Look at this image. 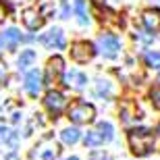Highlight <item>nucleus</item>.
Here are the masks:
<instances>
[{"mask_svg":"<svg viewBox=\"0 0 160 160\" xmlns=\"http://www.w3.org/2000/svg\"><path fill=\"white\" fill-rule=\"evenodd\" d=\"M129 146L135 156H148L154 150V133L150 129H131L129 131Z\"/></svg>","mask_w":160,"mask_h":160,"instance_id":"obj_1","label":"nucleus"},{"mask_svg":"<svg viewBox=\"0 0 160 160\" xmlns=\"http://www.w3.org/2000/svg\"><path fill=\"white\" fill-rule=\"evenodd\" d=\"M112 133H114V129H112L110 123H100L96 129L85 133V139H83V142H85L88 148H98V146H102L104 142H110V139H112Z\"/></svg>","mask_w":160,"mask_h":160,"instance_id":"obj_2","label":"nucleus"},{"mask_svg":"<svg viewBox=\"0 0 160 160\" xmlns=\"http://www.w3.org/2000/svg\"><path fill=\"white\" fill-rule=\"evenodd\" d=\"M94 117H96V110L88 102H75V104L69 108V119H71L73 123H77V125L89 123V121H94Z\"/></svg>","mask_w":160,"mask_h":160,"instance_id":"obj_3","label":"nucleus"},{"mask_svg":"<svg viewBox=\"0 0 160 160\" xmlns=\"http://www.w3.org/2000/svg\"><path fill=\"white\" fill-rule=\"evenodd\" d=\"M94 54H96L94 44H89V42H85V40L75 42L71 46V56H73V60H77V62H88V60L94 58Z\"/></svg>","mask_w":160,"mask_h":160,"instance_id":"obj_4","label":"nucleus"},{"mask_svg":"<svg viewBox=\"0 0 160 160\" xmlns=\"http://www.w3.org/2000/svg\"><path fill=\"white\" fill-rule=\"evenodd\" d=\"M98 46H100V52L106 56V58H112V56H117V52H119L121 48V42L117 36H112V33H102L100 40H98Z\"/></svg>","mask_w":160,"mask_h":160,"instance_id":"obj_5","label":"nucleus"},{"mask_svg":"<svg viewBox=\"0 0 160 160\" xmlns=\"http://www.w3.org/2000/svg\"><path fill=\"white\" fill-rule=\"evenodd\" d=\"M44 106H46V110L52 117H58L62 112V108H65V96L60 94V92H56V89L48 92L46 98H44Z\"/></svg>","mask_w":160,"mask_h":160,"instance_id":"obj_6","label":"nucleus"},{"mask_svg":"<svg viewBox=\"0 0 160 160\" xmlns=\"http://www.w3.org/2000/svg\"><path fill=\"white\" fill-rule=\"evenodd\" d=\"M60 77H62V58L60 56H54V58L48 60V67H46V83L54 85L58 83Z\"/></svg>","mask_w":160,"mask_h":160,"instance_id":"obj_7","label":"nucleus"},{"mask_svg":"<svg viewBox=\"0 0 160 160\" xmlns=\"http://www.w3.org/2000/svg\"><path fill=\"white\" fill-rule=\"evenodd\" d=\"M21 17H23L25 27H27V29H31V31L40 29L42 25H44V17H42V12L38 11V8H25Z\"/></svg>","mask_w":160,"mask_h":160,"instance_id":"obj_8","label":"nucleus"},{"mask_svg":"<svg viewBox=\"0 0 160 160\" xmlns=\"http://www.w3.org/2000/svg\"><path fill=\"white\" fill-rule=\"evenodd\" d=\"M40 42L44 44V46L48 48H56V50H60V48H65V36H62V31L60 29H50L48 33H44V36L40 38Z\"/></svg>","mask_w":160,"mask_h":160,"instance_id":"obj_9","label":"nucleus"},{"mask_svg":"<svg viewBox=\"0 0 160 160\" xmlns=\"http://www.w3.org/2000/svg\"><path fill=\"white\" fill-rule=\"evenodd\" d=\"M142 23L146 25V29L148 31H160V11L156 8H148V11H143L142 15Z\"/></svg>","mask_w":160,"mask_h":160,"instance_id":"obj_10","label":"nucleus"},{"mask_svg":"<svg viewBox=\"0 0 160 160\" xmlns=\"http://www.w3.org/2000/svg\"><path fill=\"white\" fill-rule=\"evenodd\" d=\"M25 89H27V94L31 96H38L42 92V75L40 71H29L25 75Z\"/></svg>","mask_w":160,"mask_h":160,"instance_id":"obj_11","label":"nucleus"},{"mask_svg":"<svg viewBox=\"0 0 160 160\" xmlns=\"http://www.w3.org/2000/svg\"><path fill=\"white\" fill-rule=\"evenodd\" d=\"M65 83L73 89H83L85 83H88V77H85V73H81V71H69L65 75Z\"/></svg>","mask_w":160,"mask_h":160,"instance_id":"obj_12","label":"nucleus"},{"mask_svg":"<svg viewBox=\"0 0 160 160\" xmlns=\"http://www.w3.org/2000/svg\"><path fill=\"white\" fill-rule=\"evenodd\" d=\"M19 40H21V33H19V29H15V27H11V29H6L4 33H2V42H4L6 48H15L19 44Z\"/></svg>","mask_w":160,"mask_h":160,"instance_id":"obj_13","label":"nucleus"},{"mask_svg":"<svg viewBox=\"0 0 160 160\" xmlns=\"http://www.w3.org/2000/svg\"><path fill=\"white\" fill-rule=\"evenodd\" d=\"M40 158L42 160H52V158H56V154H58V148H56V143H52V142H44L40 146Z\"/></svg>","mask_w":160,"mask_h":160,"instance_id":"obj_14","label":"nucleus"},{"mask_svg":"<svg viewBox=\"0 0 160 160\" xmlns=\"http://www.w3.org/2000/svg\"><path fill=\"white\" fill-rule=\"evenodd\" d=\"M60 137H62V142H65V143H77L79 137H81V133H79L75 127H67V129L60 131Z\"/></svg>","mask_w":160,"mask_h":160,"instance_id":"obj_15","label":"nucleus"},{"mask_svg":"<svg viewBox=\"0 0 160 160\" xmlns=\"http://www.w3.org/2000/svg\"><path fill=\"white\" fill-rule=\"evenodd\" d=\"M75 12H77V17H79V23H88L89 17H88V11H85V2L83 0H75Z\"/></svg>","mask_w":160,"mask_h":160,"instance_id":"obj_16","label":"nucleus"},{"mask_svg":"<svg viewBox=\"0 0 160 160\" xmlns=\"http://www.w3.org/2000/svg\"><path fill=\"white\" fill-rule=\"evenodd\" d=\"M33 58H36V52H33V50H25V52H21V56H19V67H21V69L29 67L31 62H33Z\"/></svg>","mask_w":160,"mask_h":160,"instance_id":"obj_17","label":"nucleus"},{"mask_svg":"<svg viewBox=\"0 0 160 160\" xmlns=\"http://www.w3.org/2000/svg\"><path fill=\"white\" fill-rule=\"evenodd\" d=\"M146 62H148V67L158 69L160 67V52H148L146 54Z\"/></svg>","mask_w":160,"mask_h":160,"instance_id":"obj_18","label":"nucleus"},{"mask_svg":"<svg viewBox=\"0 0 160 160\" xmlns=\"http://www.w3.org/2000/svg\"><path fill=\"white\" fill-rule=\"evenodd\" d=\"M96 94L98 96H108L110 94V85H108L106 81H98V85H96Z\"/></svg>","mask_w":160,"mask_h":160,"instance_id":"obj_19","label":"nucleus"},{"mask_svg":"<svg viewBox=\"0 0 160 160\" xmlns=\"http://www.w3.org/2000/svg\"><path fill=\"white\" fill-rule=\"evenodd\" d=\"M150 96H152V102H154V106L160 108V85H156V88H152V92H150Z\"/></svg>","mask_w":160,"mask_h":160,"instance_id":"obj_20","label":"nucleus"},{"mask_svg":"<svg viewBox=\"0 0 160 160\" xmlns=\"http://www.w3.org/2000/svg\"><path fill=\"white\" fill-rule=\"evenodd\" d=\"M89 160H110V158H108V154H104V152H94V154L89 156Z\"/></svg>","mask_w":160,"mask_h":160,"instance_id":"obj_21","label":"nucleus"},{"mask_svg":"<svg viewBox=\"0 0 160 160\" xmlns=\"http://www.w3.org/2000/svg\"><path fill=\"white\" fill-rule=\"evenodd\" d=\"M6 12H8V11H6V6L0 2V21H2V19H6Z\"/></svg>","mask_w":160,"mask_h":160,"instance_id":"obj_22","label":"nucleus"},{"mask_svg":"<svg viewBox=\"0 0 160 160\" xmlns=\"http://www.w3.org/2000/svg\"><path fill=\"white\" fill-rule=\"evenodd\" d=\"M69 12H71V8H69V6H65V8H62V19L69 17Z\"/></svg>","mask_w":160,"mask_h":160,"instance_id":"obj_23","label":"nucleus"},{"mask_svg":"<svg viewBox=\"0 0 160 160\" xmlns=\"http://www.w3.org/2000/svg\"><path fill=\"white\" fill-rule=\"evenodd\" d=\"M4 77H6V75H4V69H2V65H0V83L4 81Z\"/></svg>","mask_w":160,"mask_h":160,"instance_id":"obj_24","label":"nucleus"},{"mask_svg":"<svg viewBox=\"0 0 160 160\" xmlns=\"http://www.w3.org/2000/svg\"><path fill=\"white\" fill-rule=\"evenodd\" d=\"M94 2H96L98 6H102V2H104V0H94Z\"/></svg>","mask_w":160,"mask_h":160,"instance_id":"obj_25","label":"nucleus"},{"mask_svg":"<svg viewBox=\"0 0 160 160\" xmlns=\"http://www.w3.org/2000/svg\"><path fill=\"white\" fill-rule=\"evenodd\" d=\"M69 160H79V158H69Z\"/></svg>","mask_w":160,"mask_h":160,"instance_id":"obj_26","label":"nucleus"},{"mask_svg":"<svg viewBox=\"0 0 160 160\" xmlns=\"http://www.w3.org/2000/svg\"><path fill=\"white\" fill-rule=\"evenodd\" d=\"M158 133H160V125H158Z\"/></svg>","mask_w":160,"mask_h":160,"instance_id":"obj_27","label":"nucleus"}]
</instances>
